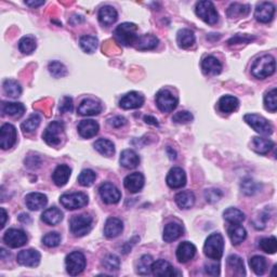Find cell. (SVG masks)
<instances>
[{"label":"cell","mask_w":277,"mask_h":277,"mask_svg":"<svg viewBox=\"0 0 277 277\" xmlns=\"http://www.w3.org/2000/svg\"><path fill=\"white\" fill-rule=\"evenodd\" d=\"M114 38L117 44L129 47L133 46L139 38L138 26L133 23H122L116 27L114 32Z\"/></svg>","instance_id":"6da1fadb"},{"label":"cell","mask_w":277,"mask_h":277,"mask_svg":"<svg viewBox=\"0 0 277 277\" xmlns=\"http://www.w3.org/2000/svg\"><path fill=\"white\" fill-rule=\"evenodd\" d=\"M276 62L272 55H265L253 62L251 66V74L258 79H264L275 73Z\"/></svg>","instance_id":"7a4b0ae2"},{"label":"cell","mask_w":277,"mask_h":277,"mask_svg":"<svg viewBox=\"0 0 277 277\" xmlns=\"http://www.w3.org/2000/svg\"><path fill=\"white\" fill-rule=\"evenodd\" d=\"M223 250H224V240L221 234L214 233L206 239L204 246L206 257L212 260H220L223 256Z\"/></svg>","instance_id":"3957f363"},{"label":"cell","mask_w":277,"mask_h":277,"mask_svg":"<svg viewBox=\"0 0 277 277\" xmlns=\"http://www.w3.org/2000/svg\"><path fill=\"white\" fill-rule=\"evenodd\" d=\"M93 219L89 215L74 216L70 220V232L76 237H82L91 231Z\"/></svg>","instance_id":"277c9868"},{"label":"cell","mask_w":277,"mask_h":277,"mask_svg":"<svg viewBox=\"0 0 277 277\" xmlns=\"http://www.w3.org/2000/svg\"><path fill=\"white\" fill-rule=\"evenodd\" d=\"M64 123L62 121H52L43 133L45 142L50 146H56L61 143L64 137Z\"/></svg>","instance_id":"5b68a950"},{"label":"cell","mask_w":277,"mask_h":277,"mask_svg":"<svg viewBox=\"0 0 277 277\" xmlns=\"http://www.w3.org/2000/svg\"><path fill=\"white\" fill-rule=\"evenodd\" d=\"M195 11L197 16H199L207 24L214 25L219 20V14H218L215 4L211 1H208V0L197 2Z\"/></svg>","instance_id":"8992f818"},{"label":"cell","mask_w":277,"mask_h":277,"mask_svg":"<svg viewBox=\"0 0 277 277\" xmlns=\"http://www.w3.org/2000/svg\"><path fill=\"white\" fill-rule=\"evenodd\" d=\"M244 120L258 133L263 135H270L273 133L272 123L260 115L247 114L244 116Z\"/></svg>","instance_id":"52a82bcc"},{"label":"cell","mask_w":277,"mask_h":277,"mask_svg":"<svg viewBox=\"0 0 277 277\" xmlns=\"http://www.w3.org/2000/svg\"><path fill=\"white\" fill-rule=\"evenodd\" d=\"M179 100L174 94L167 89H163L158 91L156 94V104L157 108L164 113H170L175 110L178 106Z\"/></svg>","instance_id":"ba28073f"},{"label":"cell","mask_w":277,"mask_h":277,"mask_svg":"<svg viewBox=\"0 0 277 277\" xmlns=\"http://www.w3.org/2000/svg\"><path fill=\"white\" fill-rule=\"evenodd\" d=\"M88 196L84 193H70L63 194L60 197V203L64 208L68 210L80 209L88 205Z\"/></svg>","instance_id":"9c48e42d"},{"label":"cell","mask_w":277,"mask_h":277,"mask_svg":"<svg viewBox=\"0 0 277 277\" xmlns=\"http://www.w3.org/2000/svg\"><path fill=\"white\" fill-rule=\"evenodd\" d=\"M86 258L79 251H74L66 257L65 265L66 271L69 275L76 276L80 274L86 268Z\"/></svg>","instance_id":"30bf717a"},{"label":"cell","mask_w":277,"mask_h":277,"mask_svg":"<svg viewBox=\"0 0 277 277\" xmlns=\"http://www.w3.org/2000/svg\"><path fill=\"white\" fill-rule=\"evenodd\" d=\"M100 197L105 204L108 205H115L120 200L121 194L118 188L110 182H105L99 188Z\"/></svg>","instance_id":"8fae6325"},{"label":"cell","mask_w":277,"mask_h":277,"mask_svg":"<svg viewBox=\"0 0 277 277\" xmlns=\"http://www.w3.org/2000/svg\"><path fill=\"white\" fill-rule=\"evenodd\" d=\"M3 241L11 248H20L27 243V235L22 229L10 228L4 233Z\"/></svg>","instance_id":"7c38bea8"},{"label":"cell","mask_w":277,"mask_h":277,"mask_svg":"<svg viewBox=\"0 0 277 277\" xmlns=\"http://www.w3.org/2000/svg\"><path fill=\"white\" fill-rule=\"evenodd\" d=\"M16 129L11 123H4L0 128V147L2 150H9L16 142Z\"/></svg>","instance_id":"4fadbf2b"},{"label":"cell","mask_w":277,"mask_h":277,"mask_svg":"<svg viewBox=\"0 0 277 277\" xmlns=\"http://www.w3.org/2000/svg\"><path fill=\"white\" fill-rule=\"evenodd\" d=\"M41 256L36 249H26L22 250L16 256V261L21 265L29 268L37 267L40 262Z\"/></svg>","instance_id":"5bb4252c"},{"label":"cell","mask_w":277,"mask_h":277,"mask_svg":"<svg viewBox=\"0 0 277 277\" xmlns=\"http://www.w3.org/2000/svg\"><path fill=\"white\" fill-rule=\"evenodd\" d=\"M152 273L155 276L161 277H172V276H180L181 273L178 272L171 264L168 261L159 259V260L153 262L152 265Z\"/></svg>","instance_id":"9a60e30c"},{"label":"cell","mask_w":277,"mask_h":277,"mask_svg":"<svg viewBox=\"0 0 277 277\" xmlns=\"http://www.w3.org/2000/svg\"><path fill=\"white\" fill-rule=\"evenodd\" d=\"M144 104V97L137 91H131L125 94L119 101V106L123 110L139 109Z\"/></svg>","instance_id":"2e32d148"},{"label":"cell","mask_w":277,"mask_h":277,"mask_svg":"<svg viewBox=\"0 0 277 277\" xmlns=\"http://www.w3.org/2000/svg\"><path fill=\"white\" fill-rule=\"evenodd\" d=\"M275 14V7L271 2H261L257 5L255 17L261 23H269L273 20Z\"/></svg>","instance_id":"e0dca14e"},{"label":"cell","mask_w":277,"mask_h":277,"mask_svg":"<svg viewBox=\"0 0 277 277\" xmlns=\"http://www.w3.org/2000/svg\"><path fill=\"white\" fill-rule=\"evenodd\" d=\"M167 184L171 188H181L186 184V174L184 170L179 167H174L170 170L167 175Z\"/></svg>","instance_id":"ac0fdd59"},{"label":"cell","mask_w":277,"mask_h":277,"mask_svg":"<svg viewBox=\"0 0 277 277\" xmlns=\"http://www.w3.org/2000/svg\"><path fill=\"white\" fill-rule=\"evenodd\" d=\"M123 185L130 193H138L144 186V175L140 172H133L123 180Z\"/></svg>","instance_id":"d6986e66"},{"label":"cell","mask_w":277,"mask_h":277,"mask_svg":"<svg viewBox=\"0 0 277 277\" xmlns=\"http://www.w3.org/2000/svg\"><path fill=\"white\" fill-rule=\"evenodd\" d=\"M195 253L196 247L190 243V241H183L176 248V259L181 263H186L195 257Z\"/></svg>","instance_id":"ffe728a7"},{"label":"cell","mask_w":277,"mask_h":277,"mask_svg":"<svg viewBox=\"0 0 277 277\" xmlns=\"http://www.w3.org/2000/svg\"><path fill=\"white\" fill-rule=\"evenodd\" d=\"M25 204L29 210L38 211L45 208L48 204V198L45 194L41 193H29L25 197Z\"/></svg>","instance_id":"44dd1931"},{"label":"cell","mask_w":277,"mask_h":277,"mask_svg":"<svg viewBox=\"0 0 277 277\" xmlns=\"http://www.w3.org/2000/svg\"><path fill=\"white\" fill-rule=\"evenodd\" d=\"M102 111V105L98 101L86 99L78 106V114L81 116H94Z\"/></svg>","instance_id":"7402d4cb"},{"label":"cell","mask_w":277,"mask_h":277,"mask_svg":"<svg viewBox=\"0 0 277 277\" xmlns=\"http://www.w3.org/2000/svg\"><path fill=\"white\" fill-rule=\"evenodd\" d=\"M98 17L102 25L110 26L113 25L117 19H118V13H117L116 9L111 7V5H104V7L99 10Z\"/></svg>","instance_id":"603a6c76"},{"label":"cell","mask_w":277,"mask_h":277,"mask_svg":"<svg viewBox=\"0 0 277 277\" xmlns=\"http://www.w3.org/2000/svg\"><path fill=\"white\" fill-rule=\"evenodd\" d=\"M123 229V224L121 220L117 218H110L106 220L104 225V235L108 238H115L119 236Z\"/></svg>","instance_id":"cb8c5ba5"},{"label":"cell","mask_w":277,"mask_h":277,"mask_svg":"<svg viewBox=\"0 0 277 277\" xmlns=\"http://www.w3.org/2000/svg\"><path fill=\"white\" fill-rule=\"evenodd\" d=\"M78 133L81 138L90 139L93 138L99 132V123L92 119L81 120L78 125Z\"/></svg>","instance_id":"d4e9b609"},{"label":"cell","mask_w":277,"mask_h":277,"mask_svg":"<svg viewBox=\"0 0 277 277\" xmlns=\"http://www.w3.org/2000/svg\"><path fill=\"white\" fill-rule=\"evenodd\" d=\"M183 233H184V229L181 224L171 222V223H168V224L165 226L163 238L166 243H172V241L179 239L182 235H183Z\"/></svg>","instance_id":"484cf974"},{"label":"cell","mask_w":277,"mask_h":277,"mask_svg":"<svg viewBox=\"0 0 277 277\" xmlns=\"http://www.w3.org/2000/svg\"><path fill=\"white\" fill-rule=\"evenodd\" d=\"M202 69L206 75L217 76L221 73L222 64L217 57L208 55L206 56L202 62Z\"/></svg>","instance_id":"4316f807"},{"label":"cell","mask_w":277,"mask_h":277,"mask_svg":"<svg viewBox=\"0 0 277 277\" xmlns=\"http://www.w3.org/2000/svg\"><path fill=\"white\" fill-rule=\"evenodd\" d=\"M70 172H72V170H70V168L66 166V165H60V166H57L52 174V180L55 182V184L60 187L65 185L70 176Z\"/></svg>","instance_id":"83f0119b"},{"label":"cell","mask_w":277,"mask_h":277,"mask_svg":"<svg viewBox=\"0 0 277 277\" xmlns=\"http://www.w3.org/2000/svg\"><path fill=\"white\" fill-rule=\"evenodd\" d=\"M158 43L159 40L156 36H154V35L145 34L142 35V36H139L137 43H135L134 46H135V49L140 51L153 50L158 46Z\"/></svg>","instance_id":"f1b7e54d"},{"label":"cell","mask_w":277,"mask_h":277,"mask_svg":"<svg viewBox=\"0 0 277 277\" xmlns=\"http://www.w3.org/2000/svg\"><path fill=\"white\" fill-rule=\"evenodd\" d=\"M239 106V101L237 98H235L233 96H223L219 102H218V108L222 111V113L225 114H231L234 113L235 111H237Z\"/></svg>","instance_id":"f546056e"},{"label":"cell","mask_w":277,"mask_h":277,"mask_svg":"<svg viewBox=\"0 0 277 277\" xmlns=\"http://www.w3.org/2000/svg\"><path fill=\"white\" fill-rule=\"evenodd\" d=\"M119 162L123 168L133 169L138 167V165L140 164V157L134 151L125 150L121 152Z\"/></svg>","instance_id":"4dcf8cb0"},{"label":"cell","mask_w":277,"mask_h":277,"mask_svg":"<svg viewBox=\"0 0 277 277\" xmlns=\"http://www.w3.org/2000/svg\"><path fill=\"white\" fill-rule=\"evenodd\" d=\"M176 43L182 49H188L195 44V35L193 31L187 28H182L176 35Z\"/></svg>","instance_id":"1f68e13d"},{"label":"cell","mask_w":277,"mask_h":277,"mask_svg":"<svg viewBox=\"0 0 277 277\" xmlns=\"http://www.w3.org/2000/svg\"><path fill=\"white\" fill-rule=\"evenodd\" d=\"M252 150L257 152L258 154H268V153L274 147V142L270 139H265L261 137H255L251 141Z\"/></svg>","instance_id":"d6a6232c"},{"label":"cell","mask_w":277,"mask_h":277,"mask_svg":"<svg viewBox=\"0 0 277 277\" xmlns=\"http://www.w3.org/2000/svg\"><path fill=\"white\" fill-rule=\"evenodd\" d=\"M41 220L48 225H56L63 220V212L56 207H51L44 211L41 215Z\"/></svg>","instance_id":"836d02e7"},{"label":"cell","mask_w":277,"mask_h":277,"mask_svg":"<svg viewBox=\"0 0 277 277\" xmlns=\"http://www.w3.org/2000/svg\"><path fill=\"white\" fill-rule=\"evenodd\" d=\"M174 200L181 209H190L195 204V195L191 191H183L176 194Z\"/></svg>","instance_id":"e575fe53"},{"label":"cell","mask_w":277,"mask_h":277,"mask_svg":"<svg viewBox=\"0 0 277 277\" xmlns=\"http://www.w3.org/2000/svg\"><path fill=\"white\" fill-rule=\"evenodd\" d=\"M226 264L228 270L234 275L237 276H245L246 275V271H245V264L243 259L240 257L236 256V255H232L227 258L226 260Z\"/></svg>","instance_id":"d590c367"},{"label":"cell","mask_w":277,"mask_h":277,"mask_svg":"<svg viewBox=\"0 0 277 277\" xmlns=\"http://www.w3.org/2000/svg\"><path fill=\"white\" fill-rule=\"evenodd\" d=\"M227 234L232 244L235 246L243 243L247 237L246 229L240 224H232L227 228Z\"/></svg>","instance_id":"8d00e7d4"},{"label":"cell","mask_w":277,"mask_h":277,"mask_svg":"<svg viewBox=\"0 0 277 277\" xmlns=\"http://www.w3.org/2000/svg\"><path fill=\"white\" fill-rule=\"evenodd\" d=\"M1 111L4 115L12 117H21L25 113V106L19 102H3Z\"/></svg>","instance_id":"74e56055"},{"label":"cell","mask_w":277,"mask_h":277,"mask_svg":"<svg viewBox=\"0 0 277 277\" xmlns=\"http://www.w3.org/2000/svg\"><path fill=\"white\" fill-rule=\"evenodd\" d=\"M93 146H94V149L100 153V154L106 156V157L113 156L115 153V146H114L113 142L110 140L99 139L98 141H96V143L93 144Z\"/></svg>","instance_id":"f35d334b"},{"label":"cell","mask_w":277,"mask_h":277,"mask_svg":"<svg viewBox=\"0 0 277 277\" xmlns=\"http://www.w3.org/2000/svg\"><path fill=\"white\" fill-rule=\"evenodd\" d=\"M223 218L231 224H240L245 221L244 212L236 208H227L223 212Z\"/></svg>","instance_id":"ab89813d"},{"label":"cell","mask_w":277,"mask_h":277,"mask_svg":"<svg viewBox=\"0 0 277 277\" xmlns=\"http://www.w3.org/2000/svg\"><path fill=\"white\" fill-rule=\"evenodd\" d=\"M3 91L10 98H17L21 96L22 93V87L19 82L12 80V79H7L3 81Z\"/></svg>","instance_id":"60d3db41"},{"label":"cell","mask_w":277,"mask_h":277,"mask_svg":"<svg viewBox=\"0 0 277 277\" xmlns=\"http://www.w3.org/2000/svg\"><path fill=\"white\" fill-rule=\"evenodd\" d=\"M249 264L253 272H255L257 275H263L265 272H267L268 262H267V259L264 257L261 256L252 257L250 259Z\"/></svg>","instance_id":"b9f144b4"},{"label":"cell","mask_w":277,"mask_h":277,"mask_svg":"<svg viewBox=\"0 0 277 277\" xmlns=\"http://www.w3.org/2000/svg\"><path fill=\"white\" fill-rule=\"evenodd\" d=\"M98 38L94 36H90V35H85L79 39V45L81 49L87 53H93L96 51L98 47Z\"/></svg>","instance_id":"7bdbcfd3"},{"label":"cell","mask_w":277,"mask_h":277,"mask_svg":"<svg viewBox=\"0 0 277 277\" xmlns=\"http://www.w3.org/2000/svg\"><path fill=\"white\" fill-rule=\"evenodd\" d=\"M153 258L150 255H144L140 258L137 267V272L140 275H150L152 273Z\"/></svg>","instance_id":"ee69618b"},{"label":"cell","mask_w":277,"mask_h":277,"mask_svg":"<svg viewBox=\"0 0 277 277\" xmlns=\"http://www.w3.org/2000/svg\"><path fill=\"white\" fill-rule=\"evenodd\" d=\"M250 11V7L248 4H241L238 2H234L231 5H229L227 9V15L228 17H236V16H240V15H247L249 13Z\"/></svg>","instance_id":"f6af8a7d"},{"label":"cell","mask_w":277,"mask_h":277,"mask_svg":"<svg viewBox=\"0 0 277 277\" xmlns=\"http://www.w3.org/2000/svg\"><path fill=\"white\" fill-rule=\"evenodd\" d=\"M40 121H41L40 116L38 114H33L32 116H29L24 122L22 123L21 129L23 130V132L31 133V132L36 130V129L39 127Z\"/></svg>","instance_id":"bcb514c9"},{"label":"cell","mask_w":277,"mask_h":277,"mask_svg":"<svg viewBox=\"0 0 277 277\" xmlns=\"http://www.w3.org/2000/svg\"><path fill=\"white\" fill-rule=\"evenodd\" d=\"M37 44L36 40L32 36H25L23 37L19 43V49L24 55H31L36 49Z\"/></svg>","instance_id":"7dc6e473"},{"label":"cell","mask_w":277,"mask_h":277,"mask_svg":"<svg viewBox=\"0 0 277 277\" xmlns=\"http://www.w3.org/2000/svg\"><path fill=\"white\" fill-rule=\"evenodd\" d=\"M264 106L271 113H275L277 110V90L273 88L264 96Z\"/></svg>","instance_id":"c3c4849f"},{"label":"cell","mask_w":277,"mask_h":277,"mask_svg":"<svg viewBox=\"0 0 277 277\" xmlns=\"http://www.w3.org/2000/svg\"><path fill=\"white\" fill-rule=\"evenodd\" d=\"M96 178H97V174L93 170L85 169L82 170L78 176V183L81 186H86V187L91 186L94 183V181H96Z\"/></svg>","instance_id":"681fc988"},{"label":"cell","mask_w":277,"mask_h":277,"mask_svg":"<svg viewBox=\"0 0 277 277\" xmlns=\"http://www.w3.org/2000/svg\"><path fill=\"white\" fill-rule=\"evenodd\" d=\"M48 69H49L50 74L55 78L64 77V76L67 74V69L65 66H64V64H62L61 62H57V61H53V62L49 63Z\"/></svg>","instance_id":"f907efd6"},{"label":"cell","mask_w":277,"mask_h":277,"mask_svg":"<svg viewBox=\"0 0 277 277\" xmlns=\"http://www.w3.org/2000/svg\"><path fill=\"white\" fill-rule=\"evenodd\" d=\"M259 247L267 253L273 255L277 250V240L274 236L268 237V238H262L259 243Z\"/></svg>","instance_id":"816d5d0a"},{"label":"cell","mask_w":277,"mask_h":277,"mask_svg":"<svg viewBox=\"0 0 277 277\" xmlns=\"http://www.w3.org/2000/svg\"><path fill=\"white\" fill-rule=\"evenodd\" d=\"M43 243L45 246L49 247V248H55L57 247L61 243V236L57 232H50L46 234L43 238Z\"/></svg>","instance_id":"f5cc1de1"},{"label":"cell","mask_w":277,"mask_h":277,"mask_svg":"<svg viewBox=\"0 0 277 277\" xmlns=\"http://www.w3.org/2000/svg\"><path fill=\"white\" fill-rule=\"evenodd\" d=\"M103 267L108 271H117L120 268L119 258L115 255H109L104 258Z\"/></svg>","instance_id":"db71d44e"},{"label":"cell","mask_w":277,"mask_h":277,"mask_svg":"<svg viewBox=\"0 0 277 277\" xmlns=\"http://www.w3.org/2000/svg\"><path fill=\"white\" fill-rule=\"evenodd\" d=\"M259 187L260 184H258L257 182H255L251 179H245L241 182V190L246 194V195H253L259 191Z\"/></svg>","instance_id":"11a10c76"},{"label":"cell","mask_w":277,"mask_h":277,"mask_svg":"<svg viewBox=\"0 0 277 277\" xmlns=\"http://www.w3.org/2000/svg\"><path fill=\"white\" fill-rule=\"evenodd\" d=\"M193 115L191 111H180L178 113H175L172 117V120L175 123H187L193 120Z\"/></svg>","instance_id":"9f6ffc18"},{"label":"cell","mask_w":277,"mask_h":277,"mask_svg":"<svg viewBox=\"0 0 277 277\" xmlns=\"http://www.w3.org/2000/svg\"><path fill=\"white\" fill-rule=\"evenodd\" d=\"M222 196V192L220 190H217V188H209V190L205 191V198L210 204L217 203L218 200L221 199Z\"/></svg>","instance_id":"6f0895ef"},{"label":"cell","mask_w":277,"mask_h":277,"mask_svg":"<svg viewBox=\"0 0 277 277\" xmlns=\"http://www.w3.org/2000/svg\"><path fill=\"white\" fill-rule=\"evenodd\" d=\"M73 111V100L70 97H64L61 101L60 111L61 113H68Z\"/></svg>","instance_id":"680465c9"},{"label":"cell","mask_w":277,"mask_h":277,"mask_svg":"<svg viewBox=\"0 0 277 277\" xmlns=\"http://www.w3.org/2000/svg\"><path fill=\"white\" fill-rule=\"evenodd\" d=\"M206 274L211 276H219L220 275V264L219 263H209L205 265Z\"/></svg>","instance_id":"91938a15"},{"label":"cell","mask_w":277,"mask_h":277,"mask_svg":"<svg viewBox=\"0 0 277 277\" xmlns=\"http://www.w3.org/2000/svg\"><path fill=\"white\" fill-rule=\"evenodd\" d=\"M253 39V37L247 36V35H236V36L231 38L228 40V45L233 46V45H237V44H248L249 41H251Z\"/></svg>","instance_id":"94428289"},{"label":"cell","mask_w":277,"mask_h":277,"mask_svg":"<svg viewBox=\"0 0 277 277\" xmlns=\"http://www.w3.org/2000/svg\"><path fill=\"white\" fill-rule=\"evenodd\" d=\"M109 123L114 128H120V127L126 125L127 119L122 116H115V117H113V118L109 119Z\"/></svg>","instance_id":"6125c7cd"},{"label":"cell","mask_w":277,"mask_h":277,"mask_svg":"<svg viewBox=\"0 0 277 277\" xmlns=\"http://www.w3.org/2000/svg\"><path fill=\"white\" fill-rule=\"evenodd\" d=\"M144 121L146 123H149V125H153V126H158V121L157 119L155 118V117H153V116H145L144 117Z\"/></svg>","instance_id":"be15d7a7"},{"label":"cell","mask_w":277,"mask_h":277,"mask_svg":"<svg viewBox=\"0 0 277 277\" xmlns=\"http://www.w3.org/2000/svg\"><path fill=\"white\" fill-rule=\"evenodd\" d=\"M25 3L32 8H37L40 7V5H43L45 1H43V0H41V1H25Z\"/></svg>","instance_id":"e7e4bbea"},{"label":"cell","mask_w":277,"mask_h":277,"mask_svg":"<svg viewBox=\"0 0 277 277\" xmlns=\"http://www.w3.org/2000/svg\"><path fill=\"white\" fill-rule=\"evenodd\" d=\"M0 211H1V219H2V221H1V228L2 227H4V225H5V221H7V211H5L3 208H1L0 209Z\"/></svg>","instance_id":"03108f58"},{"label":"cell","mask_w":277,"mask_h":277,"mask_svg":"<svg viewBox=\"0 0 277 277\" xmlns=\"http://www.w3.org/2000/svg\"><path fill=\"white\" fill-rule=\"evenodd\" d=\"M19 220L23 223H29L31 222V218H29L28 215H25V214H22L20 217H19Z\"/></svg>","instance_id":"003e7915"}]
</instances>
